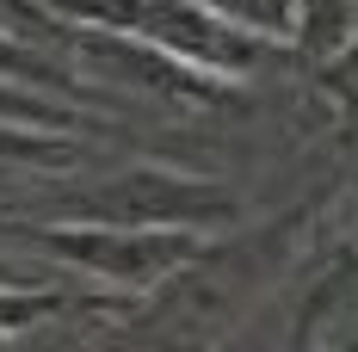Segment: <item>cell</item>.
<instances>
[{
	"label": "cell",
	"instance_id": "6da1fadb",
	"mask_svg": "<svg viewBox=\"0 0 358 352\" xmlns=\"http://www.w3.org/2000/svg\"><path fill=\"white\" fill-rule=\"evenodd\" d=\"M62 13H87L93 25H111V31H130L167 50L192 69H210V74H248L266 62V43L272 37L241 31L235 19H222L198 0H50Z\"/></svg>",
	"mask_w": 358,
	"mask_h": 352
},
{
	"label": "cell",
	"instance_id": "7a4b0ae2",
	"mask_svg": "<svg viewBox=\"0 0 358 352\" xmlns=\"http://www.w3.org/2000/svg\"><path fill=\"white\" fill-rule=\"evenodd\" d=\"M0 235L37 247L50 260L87 266L124 290H148L155 279H167L204 253L192 229H130V223H87V216L80 223H0Z\"/></svg>",
	"mask_w": 358,
	"mask_h": 352
},
{
	"label": "cell",
	"instance_id": "3957f363",
	"mask_svg": "<svg viewBox=\"0 0 358 352\" xmlns=\"http://www.w3.org/2000/svg\"><path fill=\"white\" fill-rule=\"evenodd\" d=\"M87 223H130V229H192V223H222L235 216V192L210 179H185L167 167H130L117 179L87 185V198H74Z\"/></svg>",
	"mask_w": 358,
	"mask_h": 352
},
{
	"label": "cell",
	"instance_id": "277c9868",
	"mask_svg": "<svg viewBox=\"0 0 358 352\" xmlns=\"http://www.w3.org/2000/svg\"><path fill=\"white\" fill-rule=\"evenodd\" d=\"M74 142L62 136H43V130H31V124H19V118H0V161H31V167H50V174H62V167H74Z\"/></svg>",
	"mask_w": 358,
	"mask_h": 352
},
{
	"label": "cell",
	"instance_id": "5b68a950",
	"mask_svg": "<svg viewBox=\"0 0 358 352\" xmlns=\"http://www.w3.org/2000/svg\"><path fill=\"white\" fill-rule=\"evenodd\" d=\"M198 6H210L222 19H235L241 31H259V37H285L296 25V6L303 0H198Z\"/></svg>",
	"mask_w": 358,
	"mask_h": 352
},
{
	"label": "cell",
	"instance_id": "8992f818",
	"mask_svg": "<svg viewBox=\"0 0 358 352\" xmlns=\"http://www.w3.org/2000/svg\"><path fill=\"white\" fill-rule=\"evenodd\" d=\"M56 309H69V297H31V290L0 284V340H13L19 328H31V321L56 316Z\"/></svg>",
	"mask_w": 358,
	"mask_h": 352
},
{
	"label": "cell",
	"instance_id": "52a82bcc",
	"mask_svg": "<svg viewBox=\"0 0 358 352\" xmlns=\"http://www.w3.org/2000/svg\"><path fill=\"white\" fill-rule=\"evenodd\" d=\"M0 284H13V290H31V272H19V266H6V253H0Z\"/></svg>",
	"mask_w": 358,
	"mask_h": 352
}]
</instances>
